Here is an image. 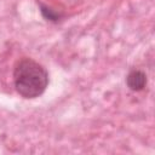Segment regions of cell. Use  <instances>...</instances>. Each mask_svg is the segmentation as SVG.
Wrapping results in <instances>:
<instances>
[{"instance_id": "cell-1", "label": "cell", "mask_w": 155, "mask_h": 155, "mask_svg": "<svg viewBox=\"0 0 155 155\" xmlns=\"http://www.w3.org/2000/svg\"><path fill=\"white\" fill-rule=\"evenodd\" d=\"M12 78L16 92L24 99H34L44 94L50 82L47 69L29 57H22L15 63Z\"/></svg>"}, {"instance_id": "cell-2", "label": "cell", "mask_w": 155, "mask_h": 155, "mask_svg": "<svg viewBox=\"0 0 155 155\" xmlns=\"http://www.w3.org/2000/svg\"><path fill=\"white\" fill-rule=\"evenodd\" d=\"M126 85L132 92H140L148 85L147 74L140 69H131L126 76Z\"/></svg>"}, {"instance_id": "cell-3", "label": "cell", "mask_w": 155, "mask_h": 155, "mask_svg": "<svg viewBox=\"0 0 155 155\" xmlns=\"http://www.w3.org/2000/svg\"><path fill=\"white\" fill-rule=\"evenodd\" d=\"M38 5H39V8H40V13L41 16L48 21V22H52V23H58L62 18H63V13L54 10L53 7L46 5V4H42V2H39L38 1Z\"/></svg>"}]
</instances>
